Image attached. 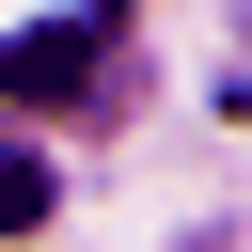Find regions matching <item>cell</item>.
I'll return each instance as SVG.
<instances>
[{
  "instance_id": "obj_2",
  "label": "cell",
  "mask_w": 252,
  "mask_h": 252,
  "mask_svg": "<svg viewBox=\"0 0 252 252\" xmlns=\"http://www.w3.org/2000/svg\"><path fill=\"white\" fill-rule=\"evenodd\" d=\"M47 220V158H0V236H32Z\"/></svg>"
},
{
  "instance_id": "obj_1",
  "label": "cell",
  "mask_w": 252,
  "mask_h": 252,
  "mask_svg": "<svg viewBox=\"0 0 252 252\" xmlns=\"http://www.w3.org/2000/svg\"><path fill=\"white\" fill-rule=\"evenodd\" d=\"M63 79H94V16H47L0 47V94H63Z\"/></svg>"
}]
</instances>
